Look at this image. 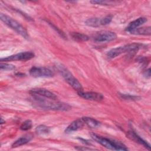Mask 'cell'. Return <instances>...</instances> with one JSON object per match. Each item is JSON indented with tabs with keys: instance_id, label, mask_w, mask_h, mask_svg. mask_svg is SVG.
<instances>
[{
	"instance_id": "cell-9",
	"label": "cell",
	"mask_w": 151,
	"mask_h": 151,
	"mask_svg": "<svg viewBox=\"0 0 151 151\" xmlns=\"http://www.w3.org/2000/svg\"><path fill=\"white\" fill-rule=\"evenodd\" d=\"M29 93L33 96H39L41 97H44L52 100H56L57 98V96L54 93L47 89L42 88H35L31 89L29 91Z\"/></svg>"
},
{
	"instance_id": "cell-10",
	"label": "cell",
	"mask_w": 151,
	"mask_h": 151,
	"mask_svg": "<svg viewBox=\"0 0 151 151\" xmlns=\"http://www.w3.org/2000/svg\"><path fill=\"white\" fill-rule=\"evenodd\" d=\"M77 93L81 97L86 100H89L101 101L104 98L103 96L101 93H97V92H93V91L84 92L83 91H80L77 92Z\"/></svg>"
},
{
	"instance_id": "cell-7",
	"label": "cell",
	"mask_w": 151,
	"mask_h": 151,
	"mask_svg": "<svg viewBox=\"0 0 151 151\" xmlns=\"http://www.w3.org/2000/svg\"><path fill=\"white\" fill-rule=\"evenodd\" d=\"M29 74L34 77L48 78L54 76V73L50 69L42 67H33L29 70Z\"/></svg>"
},
{
	"instance_id": "cell-6",
	"label": "cell",
	"mask_w": 151,
	"mask_h": 151,
	"mask_svg": "<svg viewBox=\"0 0 151 151\" xmlns=\"http://www.w3.org/2000/svg\"><path fill=\"white\" fill-rule=\"evenodd\" d=\"M35 56L34 52L31 51H25L8 56L5 58H1V61H27L32 59Z\"/></svg>"
},
{
	"instance_id": "cell-5",
	"label": "cell",
	"mask_w": 151,
	"mask_h": 151,
	"mask_svg": "<svg viewBox=\"0 0 151 151\" xmlns=\"http://www.w3.org/2000/svg\"><path fill=\"white\" fill-rule=\"evenodd\" d=\"M57 67L58 70V71L62 75L63 77L69 85H70L74 90H77V92L83 91V87L81 83L78 81L77 78L73 76V75L70 73L69 70H68L62 65H57Z\"/></svg>"
},
{
	"instance_id": "cell-27",
	"label": "cell",
	"mask_w": 151,
	"mask_h": 151,
	"mask_svg": "<svg viewBox=\"0 0 151 151\" xmlns=\"http://www.w3.org/2000/svg\"><path fill=\"white\" fill-rule=\"evenodd\" d=\"M5 123V120H4L2 118H1V124H2V123Z\"/></svg>"
},
{
	"instance_id": "cell-1",
	"label": "cell",
	"mask_w": 151,
	"mask_h": 151,
	"mask_svg": "<svg viewBox=\"0 0 151 151\" xmlns=\"http://www.w3.org/2000/svg\"><path fill=\"white\" fill-rule=\"evenodd\" d=\"M34 104H35L37 107H40L42 109L60 110V111H68L71 109V107L67 103L54 101L48 100L47 99H42L39 96H35L32 99Z\"/></svg>"
},
{
	"instance_id": "cell-16",
	"label": "cell",
	"mask_w": 151,
	"mask_h": 151,
	"mask_svg": "<svg viewBox=\"0 0 151 151\" xmlns=\"http://www.w3.org/2000/svg\"><path fill=\"white\" fill-rule=\"evenodd\" d=\"M84 124L90 128H96L100 126V122L96 119L89 117H83Z\"/></svg>"
},
{
	"instance_id": "cell-21",
	"label": "cell",
	"mask_w": 151,
	"mask_h": 151,
	"mask_svg": "<svg viewBox=\"0 0 151 151\" xmlns=\"http://www.w3.org/2000/svg\"><path fill=\"white\" fill-rule=\"evenodd\" d=\"M0 68L1 70L5 71H11L15 69V65L8 63H1L0 64Z\"/></svg>"
},
{
	"instance_id": "cell-17",
	"label": "cell",
	"mask_w": 151,
	"mask_h": 151,
	"mask_svg": "<svg viewBox=\"0 0 151 151\" xmlns=\"http://www.w3.org/2000/svg\"><path fill=\"white\" fill-rule=\"evenodd\" d=\"M70 36L74 41L77 42L87 41L89 39V37L87 35L80 32H71L70 34Z\"/></svg>"
},
{
	"instance_id": "cell-2",
	"label": "cell",
	"mask_w": 151,
	"mask_h": 151,
	"mask_svg": "<svg viewBox=\"0 0 151 151\" xmlns=\"http://www.w3.org/2000/svg\"><path fill=\"white\" fill-rule=\"evenodd\" d=\"M91 137L97 143L110 150H127L128 148L120 142L113 140L104 137L100 136L95 133H91Z\"/></svg>"
},
{
	"instance_id": "cell-12",
	"label": "cell",
	"mask_w": 151,
	"mask_h": 151,
	"mask_svg": "<svg viewBox=\"0 0 151 151\" xmlns=\"http://www.w3.org/2000/svg\"><path fill=\"white\" fill-rule=\"evenodd\" d=\"M127 137L130 139L131 140L134 141L135 142L145 147H146L147 149L150 150V145L145 140H143L142 137H140L137 134H136L133 131H129L127 133Z\"/></svg>"
},
{
	"instance_id": "cell-20",
	"label": "cell",
	"mask_w": 151,
	"mask_h": 151,
	"mask_svg": "<svg viewBox=\"0 0 151 151\" xmlns=\"http://www.w3.org/2000/svg\"><path fill=\"white\" fill-rule=\"evenodd\" d=\"M32 126V122L30 120H27L24 121L20 126V129L22 130H28L31 128Z\"/></svg>"
},
{
	"instance_id": "cell-18",
	"label": "cell",
	"mask_w": 151,
	"mask_h": 151,
	"mask_svg": "<svg viewBox=\"0 0 151 151\" xmlns=\"http://www.w3.org/2000/svg\"><path fill=\"white\" fill-rule=\"evenodd\" d=\"M85 24L89 26L92 27H99L101 26L100 25V18H91L87 19Z\"/></svg>"
},
{
	"instance_id": "cell-13",
	"label": "cell",
	"mask_w": 151,
	"mask_h": 151,
	"mask_svg": "<svg viewBox=\"0 0 151 151\" xmlns=\"http://www.w3.org/2000/svg\"><path fill=\"white\" fill-rule=\"evenodd\" d=\"M32 138V136L30 134H25L15 140L12 145V147H18L28 143Z\"/></svg>"
},
{
	"instance_id": "cell-15",
	"label": "cell",
	"mask_w": 151,
	"mask_h": 151,
	"mask_svg": "<svg viewBox=\"0 0 151 151\" xmlns=\"http://www.w3.org/2000/svg\"><path fill=\"white\" fill-rule=\"evenodd\" d=\"M130 34H134V35H150L151 33L150 31V27H139L133 29H132L129 31Z\"/></svg>"
},
{
	"instance_id": "cell-23",
	"label": "cell",
	"mask_w": 151,
	"mask_h": 151,
	"mask_svg": "<svg viewBox=\"0 0 151 151\" xmlns=\"http://www.w3.org/2000/svg\"><path fill=\"white\" fill-rule=\"evenodd\" d=\"M91 3L93 4H99V5H111L114 4L115 2L111 1H91Z\"/></svg>"
},
{
	"instance_id": "cell-26",
	"label": "cell",
	"mask_w": 151,
	"mask_h": 151,
	"mask_svg": "<svg viewBox=\"0 0 151 151\" xmlns=\"http://www.w3.org/2000/svg\"><path fill=\"white\" fill-rule=\"evenodd\" d=\"M144 76H145L147 78H149L150 77V68L146 70V71L144 73Z\"/></svg>"
},
{
	"instance_id": "cell-19",
	"label": "cell",
	"mask_w": 151,
	"mask_h": 151,
	"mask_svg": "<svg viewBox=\"0 0 151 151\" xmlns=\"http://www.w3.org/2000/svg\"><path fill=\"white\" fill-rule=\"evenodd\" d=\"M35 132L37 134L40 135H44V134H47L50 133V129L48 127L45 126V125H39L35 129Z\"/></svg>"
},
{
	"instance_id": "cell-4",
	"label": "cell",
	"mask_w": 151,
	"mask_h": 151,
	"mask_svg": "<svg viewBox=\"0 0 151 151\" xmlns=\"http://www.w3.org/2000/svg\"><path fill=\"white\" fill-rule=\"evenodd\" d=\"M142 47V44L139 43H132L117 47L116 48H114L109 50L107 52V56L109 58H114L122 54L138 50Z\"/></svg>"
},
{
	"instance_id": "cell-24",
	"label": "cell",
	"mask_w": 151,
	"mask_h": 151,
	"mask_svg": "<svg viewBox=\"0 0 151 151\" xmlns=\"http://www.w3.org/2000/svg\"><path fill=\"white\" fill-rule=\"evenodd\" d=\"M121 96L123 99H126V100H134L137 99L138 97L137 96H131L129 94H122Z\"/></svg>"
},
{
	"instance_id": "cell-14",
	"label": "cell",
	"mask_w": 151,
	"mask_h": 151,
	"mask_svg": "<svg viewBox=\"0 0 151 151\" xmlns=\"http://www.w3.org/2000/svg\"><path fill=\"white\" fill-rule=\"evenodd\" d=\"M146 22H147V18H146L145 17L139 18L134 20L133 21L131 22L129 24L127 27L126 28V30L127 31H129L132 29L139 28L140 26H141L142 25H143V24H145Z\"/></svg>"
},
{
	"instance_id": "cell-8",
	"label": "cell",
	"mask_w": 151,
	"mask_h": 151,
	"mask_svg": "<svg viewBox=\"0 0 151 151\" xmlns=\"http://www.w3.org/2000/svg\"><path fill=\"white\" fill-rule=\"evenodd\" d=\"M116 38L117 35L114 32L102 31L95 35L94 40L97 42H105L113 41Z\"/></svg>"
},
{
	"instance_id": "cell-25",
	"label": "cell",
	"mask_w": 151,
	"mask_h": 151,
	"mask_svg": "<svg viewBox=\"0 0 151 151\" xmlns=\"http://www.w3.org/2000/svg\"><path fill=\"white\" fill-rule=\"evenodd\" d=\"M76 149L77 150H95L94 149H91V148H90V147H80V146H77L76 147H75Z\"/></svg>"
},
{
	"instance_id": "cell-3",
	"label": "cell",
	"mask_w": 151,
	"mask_h": 151,
	"mask_svg": "<svg viewBox=\"0 0 151 151\" xmlns=\"http://www.w3.org/2000/svg\"><path fill=\"white\" fill-rule=\"evenodd\" d=\"M0 18L1 20L3 22H4L6 25L12 28L15 32H17L18 34H19L25 39H29V37L26 29L18 21L13 19L11 17L2 13L1 14Z\"/></svg>"
},
{
	"instance_id": "cell-22",
	"label": "cell",
	"mask_w": 151,
	"mask_h": 151,
	"mask_svg": "<svg viewBox=\"0 0 151 151\" xmlns=\"http://www.w3.org/2000/svg\"><path fill=\"white\" fill-rule=\"evenodd\" d=\"M113 18V16L111 15H107L102 18H100V25H106L109 24Z\"/></svg>"
},
{
	"instance_id": "cell-11",
	"label": "cell",
	"mask_w": 151,
	"mask_h": 151,
	"mask_svg": "<svg viewBox=\"0 0 151 151\" xmlns=\"http://www.w3.org/2000/svg\"><path fill=\"white\" fill-rule=\"evenodd\" d=\"M84 124L83 118H79L71 123L65 129V132L66 133H71L82 128Z\"/></svg>"
}]
</instances>
